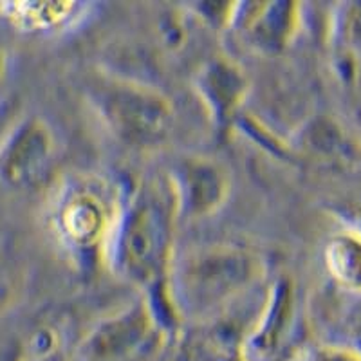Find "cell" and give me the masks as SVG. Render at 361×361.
Instances as JSON below:
<instances>
[{"label": "cell", "instance_id": "cell-1", "mask_svg": "<svg viewBox=\"0 0 361 361\" xmlns=\"http://www.w3.org/2000/svg\"><path fill=\"white\" fill-rule=\"evenodd\" d=\"M177 219L176 199L166 177L140 180L127 192L105 260L119 280L140 289L166 327L179 324L169 295Z\"/></svg>", "mask_w": 361, "mask_h": 361}, {"label": "cell", "instance_id": "cell-2", "mask_svg": "<svg viewBox=\"0 0 361 361\" xmlns=\"http://www.w3.org/2000/svg\"><path fill=\"white\" fill-rule=\"evenodd\" d=\"M266 264L238 244H208L185 251L172 264L169 295L180 324L217 320L262 282Z\"/></svg>", "mask_w": 361, "mask_h": 361}, {"label": "cell", "instance_id": "cell-3", "mask_svg": "<svg viewBox=\"0 0 361 361\" xmlns=\"http://www.w3.org/2000/svg\"><path fill=\"white\" fill-rule=\"evenodd\" d=\"M125 199L116 180L96 172L69 173L54 186L47 209L51 233L78 269L105 266Z\"/></svg>", "mask_w": 361, "mask_h": 361}, {"label": "cell", "instance_id": "cell-4", "mask_svg": "<svg viewBox=\"0 0 361 361\" xmlns=\"http://www.w3.org/2000/svg\"><path fill=\"white\" fill-rule=\"evenodd\" d=\"M85 94L103 128L128 150L150 152L172 134L176 109L157 87L99 69L87 78Z\"/></svg>", "mask_w": 361, "mask_h": 361}, {"label": "cell", "instance_id": "cell-5", "mask_svg": "<svg viewBox=\"0 0 361 361\" xmlns=\"http://www.w3.org/2000/svg\"><path fill=\"white\" fill-rule=\"evenodd\" d=\"M152 305L141 296L119 311L105 316L90 329L80 345L82 361H143L164 336Z\"/></svg>", "mask_w": 361, "mask_h": 361}, {"label": "cell", "instance_id": "cell-6", "mask_svg": "<svg viewBox=\"0 0 361 361\" xmlns=\"http://www.w3.org/2000/svg\"><path fill=\"white\" fill-rule=\"evenodd\" d=\"M58 157V137L45 119L25 116L0 141V183L13 190L42 185Z\"/></svg>", "mask_w": 361, "mask_h": 361}, {"label": "cell", "instance_id": "cell-7", "mask_svg": "<svg viewBox=\"0 0 361 361\" xmlns=\"http://www.w3.org/2000/svg\"><path fill=\"white\" fill-rule=\"evenodd\" d=\"M164 177L172 188L177 214L183 219L212 217L230 199V172L214 157L201 154L176 157Z\"/></svg>", "mask_w": 361, "mask_h": 361}, {"label": "cell", "instance_id": "cell-8", "mask_svg": "<svg viewBox=\"0 0 361 361\" xmlns=\"http://www.w3.org/2000/svg\"><path fill=\"white\" fill-rule=\"evenodd\" d=\"M302 25V6L288 0L233 2L228 27L246 49L276 56L295 42Z\"/></svg>", "mask_w": 361, "mask_h": 361}, {"label": "cell", "instance_id": "cell-9", "mask_svg": "<svg viewBox=\"0 0 361 361\" xmlns=\"http://www.w3.org/2000/svg\"><path fill=\"white\" fill-rule=\"evenodd\" d=\"M193 90L219 135L230 132L250 96V78L233 58L217 54L201 63L193 76Z\"/></svg>", "mask_w": 361, "mask_h": 361}, {"label": "cell", "instance_id": "cell-10", "mask_svg": "<svg viewBox=\"0 0 361 361\" xmlns=\"http://www.w3.org/2000/svg\"><path fill=\"white\" fill-rule=\"evenodd\" d=\"M298 312V295L291 276L271 283L262 307L247 327L243 341V361H269L289 340Z\"/></svg>", "mask_w": 361, "mask_h": 361}, {"label": "cell", "instance_id": "cell-11", "mask_svg": "<svg viewBox=\"0 0 361 361\" xmlns=\"http://www.w3.org/2000/svg\"><path fill=\"white\" fill-rule=\"evenodd\" d=\"M324 264L338 289L347 295H361V231L345 228L329 238Z\"/></svg>", "mask_w": 361, "mask_h": 361}, {"label": "cell", "instance_id": "cell-12", "mask_svg": "<svg viewBox=\"0 0 361 361\" xmlns=\"http://www.w3.org/2000/svg\"><path fill=\"white\" fill-rule=\"evenodd\" d=\"M296 147L320 159H334L349 154V145L343 134L333 123L318 119L305 125L298 134Z\"/></svg>", "mask_w": 361, "mask_h": 361}, {"label": "cell", "instance_id": "cell-13", "mask_svg": "<svg viewBox=\"0 0 361 361\" xmlns=\"http://www.w3.org/2000/svg\"><path fill=\"white\" fill-rule=\"evenodd\" d=\"M334 44L343 56H361V2H347L336 6L333 15Z\"/></svg>", "mask_w": 361, "mask_h": 361}, {"label": "cell", "instance_id": "cell-14", "mask_svg": "<svg viewBox=\"0 0 361 361\" xmlns=\"http://www.w3.org/2000/svg\"><path fill=\"white\" fill-rule=\"evenodd\" d=\"M58 350L53 334L37 331L31 338L20 334H2L0 336V361H35Z\"/></svg>", "mask_w": 361, "mask_h": 361}, {"label": "cell", "instance_id": "cell-15", "mask_svg": "<svg viewBox=\"0 0 361 361\" xmlns=\"http://www.w3.org/2000/svg\"><path fill=\"white\" fill-rule=\"evenodd\" d=\"M13 9V17L33 27H51V25L62 24L63 20L73 17L74 11H78V6L74 4H13L8 6Z\"/></svg>", "mask_w": 361, "mask_h": 361}, {"label": "cell", "instance_id": "cell-16", "mask_svg": "<svg viewBox=\"0 0 361 361\" xmlns=\"http://www.w3.org/2000/svg\"><path fill=\"white\" fill-rule=\"evenodd\" d=\"M22 291V275L9 260L0 257V314L15 305Z\"/></svg>", "mask_w": 361, "mask_h": 361}, {"label": "cell", "instance_id": "cell-17", "mask_svg": "<svg viewBox=\"0 0 361 361\" xmlns=\"http://www.w3.org/2000/svg\"><path fill=\"white\" fill-rule=\"evenodd\" d=\"M298 361H361V350L345 343H325L307 350Z\"/></svg>", "mask_w": 361, "mask_h": 361}, {"label": "cell", "instance_id": "cell-18", "mask_svg": "<svg viewBox=\"0 0 361 361\" xmlns=\"http://www.w3.org/2000/svg\"><path fill=\"white\" fill-rule=\"evenodd\" d=\"M353 298V304L349 305L347 312H345L343 324L347 336H349V343L354 349L361 350V295H349Z\"/></svg>", "mask_w": 361, "mask_h": 361}, {"label": "cell", "instance_id": "cell-19", "mask_svg": "<svg viewBox=\"0 0 361 361\" xmlns=\"http://www.w3.org/2000/svg\"><path fill=\"white\" fill-rule=\"evenodd\" d=\"M35 361H69V360H67V357L63 356V354L60 353V350H54V353L45 354V356L38 357V360H35Z\"/></svg>", "mask_w": 361, "mask_h": 361}, {"label": "cell", "instance_id": "cell-20", "mask_svg": "<svg viewBox=\"0 0 361 361\" xmlns=\"http://www.w3.org/2000/svg\"><path fill=\"white\" fill-rule=\"evenodd\" d=\"M350 228H356V230L361 231V222H360V224H356V226H350Z\"/></svg>", "mask_w": 361, "mask_h": 361}]
</instances>
